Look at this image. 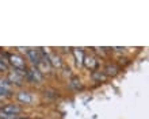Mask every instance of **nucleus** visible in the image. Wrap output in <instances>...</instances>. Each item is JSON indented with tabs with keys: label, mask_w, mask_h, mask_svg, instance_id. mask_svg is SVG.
<instances>
[{
	"label": "nucleus",
	"mask_w": 149,
	"mask_h": 119,
	"mask_svg": "<svg viewBox=\"0 0 149 119\" xmlns=\"http://www.w3.org/2000/svg\"><path fill=\"white\" fill-rule=\"evenodd\" d=\"M10 62L16 71H24L26 69V64H24L23 58L20 56H16V54H12L10 56Z\"/></svg>",
	"instance_id": "f257e3e1"
},
{
	"label": "nucleus",
	"mask_w": 149,
	"mask_h": 119,
	"mask_svg": "<svg viewBox=\"0 0 149 119\" xmlns=\"http://www.w3.org/2000/svg\"><path fill=\"white\" fill-rule=\"evenodd\" d=\"M0 112L10 114V115H19L20 112H22V108H20L19 106H16V104H7V106L1 107Z\"/></svg>",
	"instance_id": "f03ea898"
},
{
	"label": "nucleus",
	"mask_w": 149,
	"mask_h": 119,
	"mask_svg": "<svg viewBox=\"0 0 149 119\" xmlns=\"http://www.w3.org/2000/svg\"><path fill=\"white\" fill-rule=\"evenodd\" d=\"M27 56H29L30 61H31L34 65L38 66L39 64H41V53H39V50H37V49H29Z\"/></svg>",
	"instance_id": "7ed1b4c3"
},
{
	"label": "nucleus",
	"mask_w": 149,
	"mask_h": 119,
	"mask_svg": "<svg viewBox=\"0 0 149 119\" xmlns=\"http://www.w3.org/2000/svg\"><path fill=\"white\" fill-rule=\"evenodd\" d=\"M26 76H27V79L33 83H39V81H42V75H41V72L38 69H30V71L26 72Z\"/></svg>",
	"instance_id": "20e7f679"
},
{
	"label": "nucleus",
	"mask_w": 149,
	"mask_h": 119,
	"mask_svg": "<svg viewBox=\"0 0 149 119\" xmlns=\"http://www.w3.org/2000/svg\"><path fill=\"white\" fill-rule=\"evenodd\" d=\"M8 79H10L11 83H15V84H18V85H20L22 81H23V73H22V71L11 72L10 76H8Z\"/></svg>",
	"instance_id": "39448f33"
},
{
	"label": "nucleus",
	"mask_w": 149,
	"mask_h": 119,
	"mask_svg": "<svg viewBox=\"0 0 149 119\" xmlns=\"http://www.w3.org/2000/svg\"><path fill=\"white\" fill-rule=\"evenodd\" d=\"M83 64L86 65L88 69H91V71H94L95 68L98 66V61L94 58V57H84V61H83Z\"/></svg>",
	"instance_id": "423d86ee"
},
{
	"label": "nucleus",
	"mask_w": 149,
	"mask_h": 119,
	"mask_svg": "<svg viewBox=\"0 0 149 119\" xmlns=\"http://www.w3.org/2000/svg\"><path fill=\"white\" fill-rule=\"evenodd\" d=\"M18 99H19L20 103H24V104H29V103H31L33 102L31 95H30L29 92H23V91L18 93Z\"/></svg>",
	"instance_id": "0eeeda50"
},
{
	"label": "nucleus",
	"mask_w": 149,
	"mask_h": 119,
	"mask_svg": "<svg viewBox=\"0 0 149 119\" xmlns=\"http://www.w3.org/2000/svg\"><path fill=\"white\" fill-rule=\"evenodd\" d=\"M73 54H74V58H76L77 65H83V61H84V53H83L81 49H73Z\"/></svg>",
	"instance_id": "6e6552de"
},
{
	"label": "nucleus",
	"mask_w": 149,
	"mask_h": 119,
	"mask_svg": "<svg viewBox=\"0 0 149 119\" xmlns=\"http://www.w3.org/2000/svg\"><path fill=\"white\" fill-rule=\"evenodd\" d=\"M49 62H52L54 66H57V68H60L61 66V58H60L58 56H56V54H52L50 57H49Z\"/></svg>",
	"instance_id": "1a4fd4ad"
},
{
	"label": "nucleus",
	"mask_w": 149,
	"mask_h": 119,
	"mask_svg": "<svg viewBox=\"0 0 149 119\" xmlns=\"http://www.w3.org/2000/svg\"><path fill=\"white\" fill-rule=\"evenodd\" d=\"M94 79L96 81H104L106 80V75H103V73H98V72H94Z\"/></svg>",
	"instance_id": "9d476101"
},
{
	"label": "nucleus",
	"mask_w": 149,
	"mask_h": 119,
	"mask_svg": "<svg viewBox=\"0 0 149 119\" xmlns=\"http://www.w3.org/2000/svg\"><path fill=\"white\" fill-rule=\"evenodd\" d=\"M118 72V69L114 65H107V68H106V73L107 75H115Z\"/></svg>",
	"instance_id": "9b49d317"
},
{
	"label": "nucleus",
	"mask_w": 149,
	"mask_h": 119,
	"mask_svg": "<svg viewBox=\"0 0 149 119\" xmlns=\"http://www.w3.org/2000/svg\"><path fill=\"white\" fill-rule=\"evenodd\" d=\"M0 93H1V95L8 96V95H10V89H7V88H3V87H0Z\"/></svg>",
	"instance_id": "f8f14e48"
},
{
	"label": "nucleus",
	"mask_w": 149,
	"mask_h": 119,
	"mask_svg": "<svg viewBox=\"0 0 149 119\" xmlns=\"http://www.w3.org/2000/svg\"><path fill=\"white\" fill-rule=\"evenodd\" d=\"M72 85H73V87H76V88H81V85H80V81H79V80H73V81H72Z\"/></svg>",
	"instance_id": "ddd939ff"
},
{
	"label": "nucleus",
	"mask_w": 149,
	"mask_h": 119,
	"mask_svg": "<svg viewBox=\"0 0 149 119\" xmlns=\"http://www.w3.org/2000/svg\"><path fill=\"white\" fill-rule=\"evenodd\" d=\"M0 71H7V65L3 61H0Z\"/></svg>",
	"instance_id": "4468645a"
},
{
	"label": "nucleus",
	"mask_w": 149,
	"mask_h": 119,
	"mask_svg": "<svg viewBox=\"0 0 149 119\" xmlns=\"http://www.w3.org/2000/svg\"><path fill=\"white\" fill-rule=\"evenodd\" d=\"M16 119H23V118H20V116H19V118H16ZM24 119H26V118H24Z\"/></svg>",
	"instance_id": "2eb2a0df"
}]
</instances>
